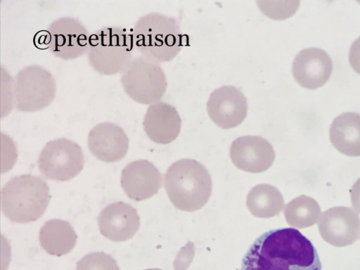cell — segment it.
Segmentation results:
<instances>
[{
	"label": "cell",
	"instance_id": "18",
	"mask_svg": "<svg viewBox=\"0 0 360 270\" xmlns=\"http://www.w3.org/2000/svg\"><path fill=\"white\" fill-rule=\"evenodd\" d=\"M330 139L333 146L348 156H360V114L343 112L330 124Z\"/></svg>",
	"mask_w": 360,
	"mask_h": 270
},
{
	"label": "cell",
	"instance_id": "27",
	"mask_svg": "<svg viewBox=\"0 0 360 270\" xmlns=\"http://www.w3.org/2000/svg\"><path fill=\"white\" fill-rule=\"evenodd\" d=\"M146 270H162V269H146Z\"/></svg>",
	"mask_w": 360,
	"mask_h": 270
},
{
	"label": "cell",
	"instance_id": "25",
	"mask_svg": "<svg viewBox=\"0 0 360 270\" xmlns=\"http://www.w3.org/2000/svg\"><path fill=\"white\" fill-rule=\"evenodd\" d=\"M349 60L353 70L360 74V37L355 39L350 46Z\"/></svg>",
	"mask_w": 360,
	"mask_h": 270
},
{
	"label": "cell",
	"instance_id": "9",
	"mask_svg": "<svg viewBox=\"0 0 360 270\" xmlns=\"http://www.w3.org/2000/svg\"><path fill=\"white\" fill-rule=\"evenodd\" d=\"M90 36L79 20L62 17L49 24L44 42L55 57L68 60L87 53Z\"/></svg>",
	"mask_w": 360,
	"mask_h": 270
},
{
	"label": "cell",
	"instance_id": "1",
	"mask_svg": "<svg viewBox=\"0 0 360 270\" xmlns=\"http://www.w3.org/2000/svg\"><path fill=\"white\" fill-rule=\"evenodd\" d=\"M316 248L298 230H270L250 245L240 270H321Z\"/></svg>",
	"mask_w": 360,
	"mask_h": 270
},
{
	"label": "cell",
	"instance_id": "8",
	"mask_svg": "<svg viewBox=\"0 0 360 270\" xmlns=\"http://www.w3.org/2000/svg\"><path fill=\"white\" fill-rule=\"evenodd\" d=\"M84 165V156L81 147L65 138L48 142L38 158L41 174L54 181L71 180L82 170Z\"/></svg>",
	"mask_w": 360,
	"mask_h": 270
},
{
	"label": "cell",
	"instance_id": "3",
	"mask_svg": "<svg viewBox=\"0 0 360 270\" xmlns=\"http://www.w3.org/2000/svg\"><path fill=\"white\" fill-rule=\"evenodd\" d=\"M134 49L158 63L172 60L183 46V35L176 19L160 13L139 18L131 34Z\"/></svg>",
	"mask_w": 360,
	"mask_h": 270
},
{
	"label": "cell",
	"instance_id": "24",
	"mask_svg": "<svg viewBox=\"0 0 360 270\" xmlns=\"http://www.w3.org/2000/svg\"><path fill=\"white\" fill-rule=\"evenodd\" d=\"M1 117L8 116L15 105L13 80L3 67L1 68Z\"/></svg>",
	"mask_w": 360,
	"mask_h": 270
},
{
	"label": "cell",
	"instance_id": "13",
	"mask_svg": "<svg viewBox=\"0 0 360 270\" xmlns=\"http://www.w3.org/2000/svg\"><path fill=\"white\" fill-rule=\"evenodd\" d=\"M332 60L323 49L310 47L300 51L295 57L292 72L302 86L314 89L323 86L330 78Z\"/></svg>",
	"mask_w": 360,
	"mask_h": 270
},
{
	"label": "cell",
	"instance_id": "6",
	"mask_svg": "<svg viewBox=\"0 0 360 270\" xmlns=\"http://www.w3.org/2000/svg\"><path fill=\"white\" fill-rule=\"evenodd\" d=\"M124 92L134 101L151 105L165 95L167 82L160 63L142 55L134 57L120 73Z\"/></svg>",
	"mask_w": 360,
	"mask_h": 270
},
{
	"label": "cell",
	"instance_id": "12",
	"mask_svg": "<svg viewBox=\"0 0 360 270\" xmlns=\"http://www.w3.org/2000/svg\"><path fill=\"white\" fill-rule=\"evenodd\" d=\"M229 153L237 168L251 173H260L268 169L276 156L272 145L259 136L237 138L232 142Z\"/></svg>",
	"mask_w": 360,
	"mask_h": 270
},
{
	"label": "cell",
	"instance_id": "21",
	"mask_svg": "<svg viewBox=\"0 0 360 270\" xmlns=\"http://www.w3.org/2000/svg\"><path fill=\"white\" fill-rule=\"evenodd\" d=\"M321 209L311 197L300 195L287 204L284 215L287 223L295 228L303 229L314 225L319 219Z\"/></svg>",
	"mask_w": 360,
	"mask_h": 270
},
{
	"label": "cell",
	"instance_id": "7",
	"mask_svg": "<svg viewBox=\"0 0 360 270\" xmlns=\"http://www.w3.org/2000/svg\"><path fill=\"white\" fill-rule=\"evenodd\" d=\"M15 106L23 112H37L47 108L55 99L56 81L41 66L32 65L20 70L13 80Z\"/></svg>",
	"mask_w": 360,
	"mask_h": 270
},
{
	"label": "cell",
	"instance_id": "14",
	"mask_svg": "<svg viewBox=\"0 0 360 270\" xmlns=\"http://www.w3.org/2000/svg\"><path fill=\"white\" fill-rule=\"evenodd\" d=\"M101 233L115 242L131 239L140 226L136 210L129 204L116 202L107 205L98 216Z\"/></svg>",
	"mask_w": 360,
	"mask_h": 270
},
{
	"label": "cell",
	"instance_id": "20",
	"mask_svg": "<svg viewBox=\"0 0 360 270\" xmlns=\"http://www.w3.org/2000/svg\"><path fill=\"white\" fill-rule=\"evenodd\" d=\"M246 205L251 214L259 218L278 215L283 210L284 200L281 192L274 186L259 184L247 195Z\"/></svg>",
	"mask_w": 360,
	"mask_h": 270
},
{
	"label": "cell",
	"instance_id": "10",
	"mask_svg": "<svg viewBox=\"0 0 360 270\" xmlns=\"http://www.w3.org/2000/svg\"><path fill=\"white\" fill-rule=\"evenodd\" d=\"M207 111L211 120L222 129L240 124L247 116L248 102L243 94L233 86H222L210 94Z\"/></svg>",
	"mask_w": 360,
	"mask_h": 270
},
{
	"label": "cell",
	"instance_id": "16",
	"mask_svg": "<svg viewBox=\"0 0 360 270\" xmlns=\"http://www.w3.org/2000/svg\"><path fill=\"white\" fill-rule=\"evenodd\" d=\"M88 148L98 160L115 162L121 160L127 153L129 139L117 124L103 122L94 126L89 131Z\"/></svg>",
	"mask_w": 360,
	"mask_h": 270
},
{
	"label": "cell",
	"instance_id": "17",
	"mask_svg": "<svg viewBox=\"0 0 360 270\" xmlns=\"http://www.w3.org/2000/svg\"><path fill=\"white\" fill-rule=\"evenodd\" d=\"M143 126L152 141L167 144L178 136L181 120L174 106L160 101L149 105L144 115Z\"/></svg>",
	"mask_w": 360,
	"mask_h": 270
},
{
	"label": "cell",
	"instance_id": "4",
	"mask_svg": "<svg viewBox=\"0 0 360 270\" xmlns=\"http://www.w3.org/2000/svg\"><path fill=\"white\" fill-rule=\"evenodd\" d=\"M50 198L49 186L41 177L31 174L16 176L1 190V210L12 222L34 221L43 215Z\"/></svg>",
	"mask_w": 360,
	"mask_h": 270
},
{
	"label": "cell",
	"instance_id": "11",
	"mask_svg": "<svg viewBox=\"0 0 360 270\" xmlns=\"http://www.w3.org/2000/svg\"><path fill=\"white\" fill-rule=\"evenodd\" d=\"M318 227L321 236L328 243L335 247H345L358 240L360 217L351 208L335 207L322 213Z\"/></svg>",
	"mask_w": 360,
	"mask_h": 270
},
{
	"label": "cell",
	"instance_id": "22",
	"mask_svg": "<svg viewBox=\"0 0 360 270\" xmlns=\"http://www.w3.org/2000/svg\"><path fill=\"white\" fill-rule=\"evenodd\" d=\"M262 12L270 18L283 20L292 15L299 7V1H257Z\"/></svg>",
	"mask_w": 360,
	"mask_h": 270
},
{
	"label": "cell",
	"instance_id": "26",
	"mask_svg": "<svg viewBox=\"0 0 360 270\" xmlns=\"http://www.w3.org/2000/svg\"><path fill=\"white\" fill-rule=\"evenodd\" d=\"M350 195L353 208L360 213V178L352 186Z\"/></svg>",
	"mask_w": 360,
	"mask_h": 270
},
{
	"label": "cell",
	"instance_id": "5",
	"mask_svg": "<svg viewBox=\"0 0 360 270\" xmlns=\"http://www.w3.org/2000/svg\"><path fill=\"white\" fill-rule=\"evenodd\" d=\"M131 35L117 27H104L89 38L87 58L98 74L105 76L121 73L132 60Z\"/></svg>",
	"mask_w": 360,
	"mask_h": 270
},
{
	"label": "cell",
	"instance_id": "19",
	"mask_svg": "<svg viewBox=\"0 0 360 270\" xmlns=\"http://www.w3.org/2000/svg\"><path fill=\"white\" fill-rule=\"evenodd\" d=\"M77 234L66 221L51 219L39 231V240L42 248L49 255L60 257L70 252L75 247Z\"/></svg>",
	"mask_w": 360,
	"mask_h": 270
},
{
	"label": "cell",
	"instance_id": "23",
	"mask_svg": "<svg viewBox=\"0 0 360 270\" xmlns=\"http://www.w3.org/2000/svg\"><path fill=\"white\" fill-rule=\"evenodd\" d=\"M76 270H120L117 262L104 252H91L84 256L77 264Z\"/></svg>",
	"mask_w": 360,
	"mask_h": 270
},
{
	"label": "cell",
	"instance_id": "2",
	"mask_svg": "<svg viewBox=\"0 0 360 270\" xmlns=\"http://www.w3.org/2000/svg\"><path fill=\"white\" fill-rule=\"evenodd\" d=\"M167 194L174 206L182 211L193 212L208 201L212 188L206 167L193 159H180L167 169L164 176Z\"/></svg>",
	"mask_w": 360,
	"mask_h": 270
},
{
	"label": "cell",
	"instance_id": "15",
	"mask_svg": "<svg viewBox=\"0 0 360 270\" xmlns=\"http://www.w3.org/2000/svg\"><path fill=\"white\" fill-rule=\"evenodd\" d=\"M162 176L158 169L147 160L127 164L121 174V186L131 200L141 201L155 195L161 188Z\"/></svg>",
	"mask_w": 360,
	"mask_h": 270
}]
</instances>
